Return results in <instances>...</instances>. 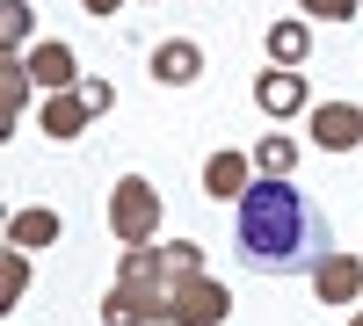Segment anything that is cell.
I'll return each mask as SVG.
<instances>
[{
    "mask_svg": "<svg viewBox=\"0 0 363 326\" xmlns=\"http://www.w3.org/2000/svg\"><path fill=\"white\" fill-rule=\"evenodd\" d=\"M22 290H29V247H8L0 254V305H22Z\"/></svg>",
    "mask_w": 363,
    "mask_h": 326,
    "instance_id": "5bb4252c",
    "label": "cell"
},
{
    "mask_svg": "<svg viewBox=\"0 0 363 326\" xmlns=\"http://www.w3.org/2000/svg\"><path fill=\"white\" fill-rule=\"evenodd\" d=\"M29 95H37V73H29L22 51H8V58H0V102H8V124H22Z\"/></svg>",
    "mask_w": 363,
    "mask_h": 326,
    "instance_id": "7c38bea8",
    "label": "cell"
},
{
    "mask_svg": "<svg viewBox=\"0 0 363 326\" xmlns=\"http://www.w3.org/2000/svg\"><path fill=\"white\" fill-rule=\"evenodd\" d=\"M313 145H320V153H349V145H363V109L356 102H320L313 109Z\"/></svg>",
    "mask_w": 363,
    "mask_h": 326,
    "instance_id": "8992f818",
    "label": "cell"
},
{
    "mask_svg": "<svg viewBox=\"0 0 363 326\" xmlns=\"http://www.w3.org/2000/svg\"><path fill=\"white\" fill-rule=\"evenodd\" d=\"M80 8L95 15V22H102V15H116V8H124V0H80Z\"/></svg>",
    "mask_w": 363,
    "mask_h": 326,
    "instance_id": "d6986e66",
    "label": "cell"
},
{
    "mask_svg": "<svg viewBox=\"0 0 363 326\" xmlns=\"http://www.w3.org/2000/svg\"><path fill=\"white\" fill-rule=\"evenodd\" d=\"M87 116H95V109H87L80 87H58V95H44V109H37V131H44L51 145H66V138L87 131Z\"/></svg>",
    "mask_w": 363,
    "mask_h": 326,
    "instance_id": "5b68a950",
    "label": "cell"
},
{
    "mask_svg": "<svg viewBox=\"0 0 363 326\" xmlns=\"http://www.w3.org/2000/svg\"><path fill=\"white\" fill-rule=\"evenodd\" d=\"M255 167H262V174H291V167H298V145H291V138H277V131H269V138L255 145Z\"/></svg>",
    "mask_w": 363,
    "mask_h": 326,
    "instance_id": "2e32d148",
    "label": "cell"
},
{
    "mask_svg": "<svg viewBox=\"0 0 363 326\" xmlns=\"http://www.w3.org/2000/svg\"><path fill=\"white\" fill-rule=\"evenodd\" d=\"M22 58H29V73H37V87H44V95H58V87H80V66H73V44L44 37V44H29Z\"/></svg>",
    "mask_w": 363,
    "mask_h": 326,
    "instance_id": "9c48e42d",
    "label": "cell"
},
{
    "mask_svg": "<svg viewBox=\"0 0 363 326\" xmlns=\"http://www.w3.org/2000/svg\"><path fill=\"white\" fill-rule=\"evenodd\" d=\"M29 0H0V37H8V51H29Z\"/></svg>",
    "mask_w": 363,
    "mask_h": 326,
    "instance_id": "9a60e30c",
    "label": "cell"
},
{
    "mask_svg": "<svg viewBox=\"0 0 363 326\" xmlns=\"http://www.w3.org/2000/svg\"><path fill=\"white\" fill-rule=\"evenodd\" d=\"M233 247L255 276H313L327 254H335V232H327V211L291 182V174H262L240 196L233 218Z\"/></svg>",
    "mask_w": 363,
    "mask_h": 326,
    "instance_id": "6da1fadb",
    "label": "cell"
},
{
    "mask_svg": "<svg viewBox=\"0 0 363 326\" xmlns=\"http://www.w3.org/2000/svg\"><path fill=\"white\" fill-rule=\"evenodd\" d=\"M58 232H66V225H58V211H44V203H37V211H15V218H8V247H29V254H37V247L58 240Z\"/></svg>",
    "mask_w": 363,
    "mask_h": 326,
    "instance_id": "4fadbf2b",
    "label": "cell"
},
{
    "mask_svg": "<svg viewBox=\"0 0 363 326\" xmlns=\"http://www.w3.org/2000/svg\"><path fill=\"white\" fill-rule=\"evenodd\" d=\"M349 326H363V305H356V319H349Z\"/></svg>",
    "mask_w": 363,
    "mask_h": 326,
    "instance_id": "ffe728a7",
    "label": "cell"
},
{
    "mask_svg": "<svg viewBox=\"0 0 363 326\" xmlns=\"http://www.w3.org/2000/svg\"><path fill=\"white\" fill-rule=\"evenodd\" d=\"M262 44H269V66H306V51H313V22H306V15H277Z\"/></svg>",
    "mask_w": 363,
    "mask_h": 326,
    "instance_id": "8fae6325",
    "label": "cell"
},
{
    "mask_svg": "<svg viewBox=\"0 0 363 326\" xmlns=\"http://www.w3.org/2000/svg\"><path fill=\"white\" fill-rule=\"evenodd\" d=\"M313 290H320V305H356L363 298V261L356 254H327L313 269Z\"/></svg>",
    "mask_w": 363,
    "mask_h": 326,
    "instance_id": "ba28073f",
    "label": "cell"
},
{
    "mask_svg": "<svg viewBox=\"0 0 363 326\" xmlns=\"http://www.w3.org/2000/svg\"><path fill=\"white\" fill-rule=\"evenodd\" d=\"M363 8V0H298V15H306V22H349Z\"/></svg>",
    "mask_w": 363,
    "mask_h": 326,
    "instance_id": "e0dca14e",
    "label": "cell"
},
{
    "mask_svg": "<svg viewBox=\"0 0 363 326\" xmlns=\"http://www.w3.org/2000/svg\"><path fill=\"white\" fill-rule=\"evenodd\" d=\"M233 290L203 269H174L167 276V326H225Z\"/></svg>",
    "mask_w": 363,
    "mask_h": 326,
    "instance_id": "7a4b0ae2",
    "label": "cell"
},
{
    "mask_svg": "<svg viewBox=\"0 0 363 326\" xmlns=\"http://www.w3.org/2000/svg\"><path fill=\"white\" fill-rule=\"evenodd\" d=\"M255 109L277 116V124H284V116H298V109H306V73H298V66H269V73H255Z\"/></svg>",
    "mask_w": 363,
    "mask_h": 326,
    "instance_id": "277c9868",
    "label": "cell"
},
{
    "mask_svg": "<svg viewBox=\"0 0 363 326\" xmlns=\"http://www.w3.org/2000/svg\"><path fill=\"white\" fill-rule=\"evenodd\" d=\"M109 232H116L124 247L160 240V189L145 182V174H124V182L109 189Z\"/></svg>",
    "mask_w": 363,
    "mask_h": 326,
    "instance_id": "3957f363",
    "label": "cell"
},
{
    "mask_svg": "<svg viewBox=\"0 0 363 326\" xmlns=\"http://www.w3.org/2000/svg\"><path fill=\"white\" fill-rule=\"evenodd\" d=\"M247 153H225V145H218V153H211L203 160V196L211 203H240V196H247Z\"/></svg>",
    "mask_w": 363,
    "mask_h": 326,
    "instance_id": "30bf717a",
    "label": "cell"
},
{
    "mask_svg": "<svg viewBox=\"0 0 363 326\" xmlns=\"http://www.w3.org/2000/svg\"><path fill=\"white\" fill-rule=\"evenodd\" d=\"M153 80H160V87H196V80H203V44L160 37V44H153Z\"/></svg>",
    "mask_w": 363,
    "mask_h": 326,
    "instance_id": "52a82bcc",
    "label": "cell"
},
{
    "mask_svg": "<svg viewBox=\"0 0 363 326\" xmlns=\"http://www.w3.org/2000/svg\"><path fill=\"white\" fill-rule=\"evenodd\" d=\"M80 95H87V109H95V116H109V109H116V87H109V80H95V73H80Z\"/></svg>",
    "mask_w": 363,
    "mask_h": 326,
    "instance_id": "ac0fdd59",
    "label": "cell"
}]
</instances>
